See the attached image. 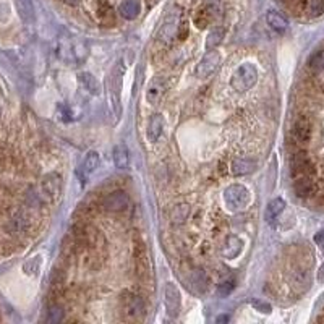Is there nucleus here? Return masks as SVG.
<instances>
[{
  "instance_id": "1",
  "label": "nucleus",
  "mask_w": 324,
  "mask_h": 324,
  "mask_svg": "<svg viewBox=\"0 0 324 324\" xmlns=\"http://www.w3.org/2000/svg\"><path fill=\"white\" fill-rule=\"evenodd\" d=\"M123 75H125V65L122 60H119L112 72L109 75V81H107V90H109V101H110V107L114 110L115 117L119 119L122 115V88H123Z\"/></svg>"
},
{
  "instance_id": "19",
  "label": "nucleus",
  "mask_w": 324,
  "mask_h": 324,
  "mask_svg": "<svg viewBox=\"0 0 324 324\" xmlns=\"http://www.w3.org/2000/svg\"><path fill=\"white\" fill-rule=\"evenodd\" d=\"M112 156L117 169H127L130 166V151L125 144H117L112 151Z\"/></svg>"
},
{
  "instance_id": "21",
  "label": "nucleus",
  "mask_w": 324,
  "mask_h": 324,
  "mask_svg": "<svg viewBox=\"0 0 324 324\" xmlns=\"http://www.w3.org/2000/svg\"><path fill=\"white\" fill-rule=\"evenodd\" d=\"M255 169V162L250 159H235L232 162V174L233 175H245L250 174Z\"/></svg>"
},
{
  "instance_id": "20",
  "label": "nucleus",
  "mask_w": 324,
  "mask_h": 324,
  "mask_svg": "<svg viewBox=\"0 0 324 324\" xmlns=\"http://www.w3.org/2000/svg\"><path fill=\"white\" fill-rule=\"evenodd\" d=\"M285 208V201L284 199H280V198H276L273 199V201L269 203L268 206V211H266V221H269L271 224H273L278 217L282 214V211H284Z\"/></svg>"
},
{
  "instance_id": "30",
  "label": "nucleus",
  "mask_w": 324,
  "mask_h": 324,
  "mask_svg": "<svg viewBox=\"0 0 324 324\" xmlns=\"http://www.w3.org/2000/svg\"><path fill=\"white\" fill-rule=\"evenodd\" d=\"M253 306H256V308L261 311V313H269L271 311V305L268 303H261V302H253Z\"/></svg>"
},
{
  "instance_id": "7",
  "label": "nucleus",
  "mask_w": 324,
  "mask_h": 324,
  "mask_svg": "<svg viewBox=\"0 0 324 324\" xmlns=\"http://www.w3.org/2000/svg\"><path fill=\"white\" fill-rule=\"evenodd\" d=\"M311 133H313V127H311V120L306 119V117H298L293 123L292 128V135L295 143L300 146H305L310 143L311 139Z\"/></svg>"
},
{
  "instance_id": "3",
  "label": "nucleus",
  "mask_w": 324,
  "mask_h": 324,
  "mask_svg": "<svg viewBox=\"0 0 324 324\" xmlns=\"http://www.w3.org/2000/svg\"><path fill=\"white\" fill-rule=\"evenodd\" d=\"M180 20H182L180 8H175L174 11H170L167 15V18L164 20L161 29H159V34H157V39L161 41L162 44L170 46L180 36V29L184 26Z\"/></svg>"
},
{
  "instance_id": "10",
  "label": "nucleus",
  "mask_w": 324,
  "mask_h": 324,
  "mask_svg": "<svg viewBox=\"0 0 324 324\" xmlns=\"http://www.w3.org/2000/svg\"><path fill=\"white\" fill-rule=\"evenodd\" d=\"M293 188H295V193L300 198H310L318 191V184L315 180V175H302L297 177L295 184H293Z\"/></svg>"
},
{
  "instance_id": "32",
  "label": "nucleus",
  "mask_w": 324,
  "mask_h": 324,
  "mask_svg": "<svg viewBox=\"0 0 324 324\" xmlns=\"http://www.w3.org/2000/svg\"><path fill=\"white\" fill-rule=\"evenodd\" d=\"M318 279H320V282H324V266L321 268V271H320V276H318Z\"/></svg>"
},
{
  "instance_id": "18",
  "label": "nucleus",
  "mask_w": 324,
  "mask_h": 324,
  "mask_svg": "<svg viewBox=\"0 0 324 324\" xmlns=\"http://www.w3.org/2000/svg\"><path fill=\"white\" fill-rule=\"evenodd\" d=\"M139 11H141L139 0H125L119 7V13L125 20H135L139 15Z\"/></svg>"
},
{
  "instance_id": "13",
  "label": "nucleus",
  "mask_w": 324,
  "mask_h": 324,
  "mask_svg": "<svg viewBox=\"0 0 324 324\" xmlns=\"http://www.w3.org/2000/svg\"><path fill=\"white\" fill-rule=\"evenodd\" d=\"M43 191L46 193L47 198H50L52 201H55L60 194V179H58L57 174H49L44 177L43 180Z\"/></svg>"
},
{
  "instance_id": "5",
  "label": "nucleus",
  "mask_w": 324,
  "mask_h": 324,
  "mask_svg": "<svg viewBox=\"0 0 324 324\" xmlns=\"http://www.w3.org/2000/svg\"><path fill=\"white\" fill-rule=\"evenodd\" d=\"M164 305H166L167 315L170 318H177L182 308V295L180 290L174 282H167L166 290H164Z\"/></svg>"
},
{
  "instance_id": "9",
  "label": "nucleus",
  "mask_w": 324,
  "mask_h": 324,
  "mask_svg": "<svg viewBox=\"0 0 324 324\" xmlns=\"http://www.w3.org/2000/svg\"><path fill=\"white\" fill-rule=\"evenodd\" d=\"M130 204V199H128V194L125 191H114L107 194L104 198L102 206L105 211L109 213H120V211L127 209Z\"/></svg>"
},
{
  "instance_id": "6",
  "label": "nucleus",
  "mask_w": 324,
  "mask_h": 324,
  "mask_svg": "<svg viewBox=\"0 0 324 324\" xmlns=\"http://www.w3.org/2000/svg\"><path fill=\"white\" fill-rule=\"evenodd\" d=\"M219 63H221L219 52H217L216 49L209 50L208 54L199 60L198 67H196V76L198 78H208V76H211L216 72L217 67H219Z\"/></svg>"
},
{
  "instance_id": "23",
  "label": "nucleus",
  "mask_w": 324,
  "mask_h": 324,
  "mask_svg": "<svg viewBox=\"0 0 324 324\" xmlns=\"http://www.w3.org/2000/svg\"><path fill=\"white\" fill-rule=\"evenodd\" d=\"M78 80H80V85L83 86L86 91H90L91 94L97 93V81L91 73H80Z\"/></svg>"
},
{
  "instance_id": "15",
  "label": "nucleus",
  "mask_w": 324,
  "mask_h": 324,
  "mask_svg": "<svg viewBox=\"0 0 324 324\" xmlns=\"http://www.w3.org/2000/svg\"><path fill=\"white\" fill-rule=\"evenodd\" d=\"M125 310H127V315H130L133 320H141L146 311V305L144 302L137 295H132L125 303Z\"/></svg>"
},
{
  "instance_id": "11",
  "label": "nucleus",
  "mask_w": 324,
  "mask_h": 324,
  "mask_svg": "<svg viewBox=\"0 0 324 324\" xmlns=\"http://www.w3.org/2000/svg\"><path fill=\"white\" fill-rule=\"evenodd\" d=\"M292 175L295 177H302V175H315V167L313 162L310 161L308 156H305L303 152H298V154L293 156L292 159Z\"/></svg>"
},
{
  "instance_id": "22",
  "label": "nucleus",
  "mask_w": 324,
  "mask_h": 324,
  "mask_svg": "<svg viewBox=\"0 0 324 324\" xmlns=\"http://www.w3.org/2000/svg\"><path fill=\"white\" fill-rule=\"evenodd\" d=\"M137 273L141 279H144L146 276L149 274V263H148V256H146V251L141 248V251L137 256Z\"/></svg>"
},
{
  "instance_id": "29",
  "label": "nucleus",
  "mask_w": 324,
  "mask_h": 324,
  "mask_svg": "<svg viewBox=\"0 0 324 324\" xmlns=\"http://www.w3.org/2000/svg\"><path fill=\"white\" fill-rule=\"evenodd\" d=\"M233 284H235L233 280H226V282H222V284L219 285V292L222 293V295H227V293H231V292H232Z\"/></svg>"
},
{
  "instance_id": "31",
  "label": "nucleus",
  "mask_w": 324,
  "mask_h": 324,
  "mask_svg": "<svg viewBox=\"0 0 324 324\" xmlns=\"http://www.w3.org/2000/svg\"><path fill=\"white\" fill-rule=\"evenodd\" d=\"M315 241H316V243H320V245L324 246V232H320V233H318L316 237H315Z\"/></svg>"
},
{
  "instance_id": "27",
  "label": "nucleus",
  "mask_w": 324,
  "mask_h": 324,
  "mask_svg": "<svg viewBox=\"0 0 324 324\" xmlns=\"http://www.w3.org/2000/svg\"><path fill=\"white\" fill-rule=\"evenodd\" d=\"M18 5H20V11L25 18H31L33 16V5H31V0H18Z\"/></svg>"
},
{
  "instance_id": "26",
  "label": "nucleus",
  "mask_w": 324,
  "mask_h": 324,
  "mask_svg": "<svg viewBox=\"0 0 324 324\" xmlns=\"http://www.w3.org/2000/svg\"><path fill=\"white\" fill-rule=\"evenodd\" d=\"M97 13H101L99 16H101V20H102V21H104L105 16H109V20H110L112 23H114V11H112L110 5H109L107 2H104V0H101V2H99Z\"/></svg>"
},
{
  "instance_id": "16",
  "label": "nucleus",
  "mask_w": 324,
  "mask_h": 324,
  "mask_svg": "<svg viewBox=\"0 0 324 324\" xmlns=\"http://www.w3.org/2000/svg\"><path fill=\"white\" fill-rule=\"evenodd\" d=\"M162 130H164V117L161 114H154L149 120L148 133H146V137H148V139L151 141V143H156V141L161 138Z\"/></svg>"
},
{
  "instance_id": "12",
  "label": "nucleus",
  "mask_w": 324,
  "mask_h": 324,
  "mask_svg": "<svg viewBox=\"0 0 324 324\" xmlns=\"http://www.w3.org/2000/svg\"><path fill=\"white\" fill-rule=\"evenodd\" d=\"M166 90H167V86H166V83H164V80H161V78L152 80L148 91H146V99H148V102L152 105L159 104V101H161V99L164 97V94H166Z\"/></svg>"
},
{
  "instance_id": "4",
  "label": "nucleus",
  "mask_w": 324,
  "mask_h": 324,
  "mask_svg": "<svg viewBox=\"0 0 324 324\" xmlns=\"http://www.w3.org/2000/svg\"><path fill=\"white\" fill-rule=\"evenodd\" d=\"M224 201L226 206L233 213L245 209L250 203V193L241 185H231L224 191Z\"/></svg>"
},
{
  "instance_id": "14",
  "label": "nucleus",
  "mask_w": 324,
  "mask_h": 324,
  "mask_svg": "<svg viewBox=\"0 0 324 324\" xmlns=\"http://www.w3.org/2000/svg\"><path fill=\"white\" fill-rule=\"evenodd\" d=\"M266 21H268V25L269 28L273 29V31L276 33H285L287 31V28H288V21L284 15H280L279 11H276V10H271L268 11V15H266Z\"/></svg>"
},
{
  "instance_id": "2",
  "label": "nucleus",
  "mask_w": 324,
  "mask_h": 324,
  "mask_svg": "<svg viewBox=\"0 0 324 324\" xmlns=\"http://www.w3.org/2000/svg\"><path fill=\"white\" fill-rule=\"evenodd\" d=\"M258 81V70L253 63H241L240 67L235 70L231 80V86L237 93L250 91Z\"/></svg>"
},
{
  "instance_id": "8",
  "label": "nucleus",
  "mask_w": 324,
  "mask_h": 324,
  "mask_svg": "<svg viewBox=\"0 0 324 324\" xmlns=\"http://www.w3.org/2000/svg\"><path fill=\"white\" fill-rule=\"evenodd\" d=\"M99 162H101V157L96 151H90L86 154V157L81 161V164L76 169V175L80 177L81 182H86L90 177L94 174V170L99 167Z\"/></svg>"
},
{
  "instance_id": "33",
  "label": "nucleus",
  "mask_w": 324,
  "mask_h": 324,
  "mask_svg": "<svg viewBox=\"0 0 324 324\" xmlns=\"http://www.w3.org/2000/svg\"><path fill=\"white\" fill-rule=\"evenodd\" d=\"M67 2H68V3H72V0H67ZM76 2H78V0H75V3H76Z\"/></svg>"
},
{
  "instance_id": "25",
  "label": "nucleus",
  "mask_w": 324,
  "mask_h": 324,
  "mask_svg": "<svg viewBox=\"0 0 324 324\" xmlns=\"http://www.w3.org/2000/svg\"><path fill=\"white\" fill-rule=\"evenodd\" d=\"M310 70L313 73L324 72V49L318 50L316 54L310 58Z\"/></svg>"
},
{
  "instance_id": "24",
  "label": "nucleus",
  "mask_w": 324,
  "mask_h": 324,
  "mask_svg": "<svg viewBox=\"0 0 324 324\" xmlns=\"http://www.w3.org/2000/svg\"><path fill=\"white\" fill-rule=\"evenodd\" d=\"M222 39H224V29L222 28H217V29H214V31H211L208 39H206V49L208 50L216 49V47L222 43Z\"/></svg>"
},
{
  "instance_id": "17",
  "label": "nucleus",
  "mask_w": 324,
  "mask_h": 324,
  "mask_svg": "<svg viewBox=\"0 0 324 324\" xmlns=\"http://www.w3.org/2000/svg\"><path fill=\"white\" fill-rule=\"evenodd\" d=\"M241 248H243V241L237 237H229L222 246V256L227 259H233L241 253Z\"/></svg>"
},
{
  "instance_id": "28",
  "label": "nucleus",
  "mask_w": 324,
  "mask_h": 324,
  "mask_svg": "<svg viewBox=\"0 0 324 324\" xmlns=\"http://www.w3.org/2000/svg\"><path fill=\"white\" fill-rule=\"evenodd\" d=\"M194 21H196V25L199 28H206L208 26V23L211 21V16L206 13V11H199V13L196 15V18H194Z\"/></svg>"
}]
</instances>
